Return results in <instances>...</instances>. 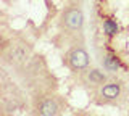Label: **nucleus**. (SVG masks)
<instances>
[{
  "mask_svg": "<svg viewBox=\"0 0 129 116\" xmlns=\"http://www.w3.org/2000/svg\"><path fill=\"white\" fill-rule=\"evenodd\" d=\"M66 61H68V65H70L71 69L82 71L89 66V53L82 47H76V49H73L70 53L66 55Z\"/></svg>",
  "mask_w": 129,
  "mask_h": 116,
  "instance_id": "nucleus-1",
  "label": "nucleus"
},
{
  "mask_svg": "<svg viewBox=\"0 0 129 116\" xmlns=\"http://www.w3.org/2000/svg\"><path fill=\"white\" fill-rule=\"evenodd\" d=\"M63 23L68 29H73V31H78L82 27L84 24V13L82 10L79 8H70L64 11L63 15Z\"/></svg>",
  "mask_w": 129,
  "mask_h": 116,
  "instance_id": "nucleus-2",
  "label": "nucleus"
},
{
  "mask_svg": "<svg viewBox=\"0 0 129 116\" xmlns=\"http://www.w3.org/2000/svg\"><path fill=\"white\" fill-rule=\"evenodd\" d=\"M37 111H39L40 116H58V113H60V105H58V102H56L55 98L45 97V98H42L39 102Z\"/></svg>",
  "mask_w": 129,
  "mask_h": 116,
  "instance_id": "nucleus-3",
  "label": "nucleus"
},
{
  "mask_svg": "<svg viewBox=\"0 0 129 116\" xmlns=\"http://www.w3.org/2000/svg\"><path fill=\"white\" fill-rule=\"evenodd\" d=\"M29 53H31L29 45H24V44H21V45H13L10 50V55H8V60H10L11 65H21V63H24L27 60Z\"/></svg>",
  "mask_w": 129,
  "mask_h": 116,
  "instance_id": "nucleus-4",
  "label": "nucleus"
},
{
  "mask_svg": "<svg viewBox=\"0 0 129 116\" xmlns=\"http://www.w3.org/2000/svg\"><path fill=\"white\" fill-rule=\"evenodd\" d=\"M100 95L105 100H115L121 95V84L118 82H110V84H105L100 89Z\"/></svg>",
  "mask_w": 129,
  "mask_h": 116,
  "instance_id": "nucleus-5",
  "label": "nucleus"
},
{
  "mask_svg": "<svg viewBox=\"0 0 129 116\" xmlns=\"http://www.w3.org/2000/svg\"><path fill=\"white\" fill-rule=\"evenodd\" d=\"M86 81L92 86H103L105 81H107V76L100 69H89L86 73Z\"/></svg>",
  "mask_w": 129,
  "mask_h": 116,
  "instance_id": "nucleus-6",
  "label": "nucleus"
},
{
  "mask_svg": "<svg viewBox=\"0 0 129 116\" xmlns=\"http://www.w3.org/2000/svg\"><path fill=\"white\" fill-rule=\"evenodd\" d=\"M103 68L107 71H110V73H116L119 68H123V63H121V60L116 57V55L108 53L107 57L103 58Z\"/></svg>",
  "mask_w": 129,
  "mask_h": 116,
  "instance_id": "nucleus-7",
  "label": "nucleus"
},
{
  "mask_svg": "<svg viewBox=\"0 0 129 116\" xmlns=\"http://www.w3.org/2000/svg\"><path fill=\"white\" fill-rule=\"evenodd\" d=\"M103 32L107 37H115L119 34V26L115 18H105L103 19Z\"/></svg>",
  "mask_w": 129,
  "mask_h": 116,
  "instance_id": "nucleus-8",
  "label": "nucleus"
}]
</instances>
